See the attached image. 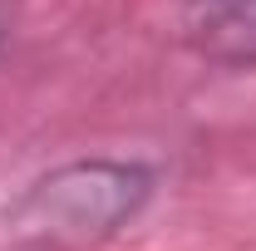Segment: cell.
Instances as JSON below:
<instances>
[{"mask_svg":"<svg viewBox=\"0 0 256 251\" xmlns=\"http://www.w3.org/2000/svg\"><path fill=\"white\" fill-rule=\"evenodd\" d=\"M148 182L153 178L133 162H79L34 182L15 207V222L50 242H89L133 217L148 197Z\"/></svg>","mask_w":256,"mask_h":251,"instance_id":"6da1fadb","label":"cell"},{"mask_svg":"<svg viewBox=\"0 0 256 251\" xmlns=\"http://www.w3.org/2000/svg\"><path fill=\"white\" fill-rule=\"evenodd\" d=\"M182 34L212 64H256V0H188Z\"/></svg>","mask_w":256,"mask_h":251,"instance_id":"7a4b0ae2","label":"cell"}]
</instances>
